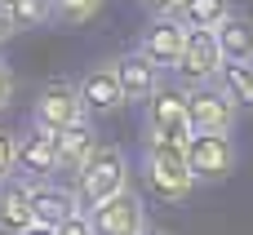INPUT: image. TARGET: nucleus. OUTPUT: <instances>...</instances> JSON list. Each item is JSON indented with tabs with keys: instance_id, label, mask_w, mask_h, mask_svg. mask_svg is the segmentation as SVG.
Instances as JSON below:
<instances>
[{
	"instance_id": "obj_1",
	"label": "nucleus",
	"mask_w": 253,
	"mask_h": 235,
	"mask_svg": "<svg viewBox=\"0 0 253 235\" xmlns=\"http://www.w3.org/2000/svg\"><path fill=\"white\" fill-rule=\"evenodd\" d=\"M142 178H147V191L165 204H182L191 191H196V178L187 169V156L182 147H165V142H147L142 147Z\"/></svg>"
},
{
	"instance_id": "obj_2",
	"label": "nucleus",
	"mask_w": 253,
	"mask_h": 235,
	"mask_svg": "<svg viewBox=\"0 0 253 235\" xmlns=\"http://www.w3.org/2000/svg\"><path fill=\"white\" fill-rule=\"evenodd\" d=\"M129 187V156L120 147H98L93 160L76 173V200L80 209H93L102 200H111L116 191Z\"/></svg>"
},
{
	"instance_id": "obj_3",
	"label": "nucleus",
	"mask_w": 253,
	"mask_h": 235,
	"mask_svg": "<svg viewBox=\"0 0 253 235\" xmlns=\"http://www.w3.org/2000/svg\"><path fill=\"white\" fill-rule=\"evenodd\" d=\"M147 142H165V147H187V142H191L187 93L160 84V89L147 98Z\"/></svg>"
},
{
	"instance_id": "obj_4",
	"label": "nucleus",
	"mask_w": 253,
	"mask_h": 235,
	"mask_svg": "<svg viewBox=\"0 0 253 235\" xmlns=\"http://www.w3.org/2000/svg\"><path fill=\"white\" fill-rule=\"evenodd\" d=\"M182 156H187V169H191L196 187L200 182H227L236 173V160H240L231 133H191Z\"/></svg>"
},
{
	"instance_id": "obj_5",
	"label": "nucleus",
	"mask_w": 253,
	"mask_h": 235,
	"mask_svg": "<svg viewBox=\"0 0 253 235\" xmlns=\"http://www.w3.org/2000/svg\"><path fill=\"white\" fill-rule=\"evenodd\" d=\"M84 218H89L93 235H142L147 231V204H142V196L129 191V187L116 191L111 200L84 209Z\"/></svg>"
},
{
	"instance_id": "obj_6",
	"label": "nucleus",
	"mask_w": 253,
	"mask_h": 235,
	"mask_svg": "<svg viewBox=\"0 0 253 235\" xmlns=\"http://www.w3.org/2000/svg\"><path fill=\"white\" fill-rule=\"evenodd\" d=\"M182 89H200V84H213L218 71H222V49H218V36L213 31H187L182 40V53L173 62Z\"/></svg>"
},
{
	"instance_id": "obj_7",
	"label": "nucleus",
	"mask_w": 253,
	"mask_h": 235,
	"mask_svg": "<svg viewBox=\"0 0 253 235\" xmlns=\"http://www.w3.org/2000/svg\"><path fill=\"white\" fill-rule=\"evenodd\" d=\"M187 120H191V133H231L236 120H240V107L218 89V84H200V89H187Z\"/></svg>"
},
{
	"instance_id": "obj_8",
	"label": "nucleus",
	"mask_w": 253,
	"mask_h": 235,
	"mask_svg": "<svg viewBox=\"0 0 253 235\" xmlns=\"http://www.w3.org/2000/svg\"><path fill=\"white\" fill-rule=\"evenodd\" d=\"M80 116H84V107H80V98H76V84H71V80H49V84L40 89L36 107H31V124H36V129H44V133H58V129L76 124Z\"/></svg>"
},
{
	"instance_id": "obj_9",
	"label": "nucleus",
	"mask_w": 253,
	"mask_h": 235,
	"mask_svg": "<svg viewBox=\"0 0 253 235\" xmlns=\"http://www.w3.org/2000/svg\"><path fill=\"white\" fill-rule=\"evenodd\" d=\"M13 173L31 178V182H44L58 173V147H53V133L44 129H22L18 133V156H13Z\"/></svg>"
},
{
	"instance_id": "obj_10",
	"label": "nucleus",
	"mask_w": 253,
	"mask_h": 235,
	"mask_svg": "<svg viewBox=\"0 0 253 235\" xmlns=\"http://www.w3.org/2000/svg\"><path fill=\"white\" fill-rule=\"evenodd\" d=\"M182 40H187V27L178 18H151L138 36V53L147 62H156L160 71H173V62L182 53Z\"/></svg>"
},
{
	"instance_id": "obj_11",
	"label": "nucleus",
	"mask_w": 253,
	"mask_h": 235,
	"mask_svg": "<svg viewBox=\"0 0 253 235\" xmlns=\"http://www.w3.org/2000/svg\"><path fill=\"white\" fill-rule=\"evenodd\" d=\"M76 98L84 107V116H116L125 107V93H120V76L116 67H93L76 80Z\"/></svg>"
},
{
	"instance_id": "obj_12",
	"label": "nucleus",
	"mask_w": 253,
	"mask_h": 235,
	"mask_svg": "<svg viewBox=\"0 0 253 235\" xmlns=\"http://www.w3.org/2000/svg\"><path fill=\"white\" fill-rule=\"evenodd\" d=\"M71 213H80V200L71 187H58V182H31V227H44L53 231L58 222H67Z\"/></svg>"
},
{
	"instance_id": "obj_13",
	"label": "nucleus",
	"mask_w": 253,
	"mask_h": 235,
	"mask_svg": "<svg viewBox=\"0 0 253 235\" xmlns=\"http://www.w3.org/2000/svg\"><path fill=\"white\" fill-rule=\"evenodd\" d=\"M53 147H58V169L80 173V169L93 160V151H98L102 142H98V129L89 124V116H80L76 124H67V129L53 133Z\"/></svg>"
},
{
	"instance_id": "obj_14",
	"label": "nucleus",
	"mask_w": 253,
	"mask_h": 235,
	"mask_svg": "<svg viewBox=\"0 0 253 235\" xmlns=\"http://www.w3.org/2000/svg\"><path fill=\"white\" fill-rule=\"evenodd\" d=\"M116 76H120V93H125V102H147V98L160 89V67L147 62L138 49L125 53V58L116 62Z\"/></svg>"
},
{
	"instance_id": "obj_15",
	"label": "nucleus",
	"mask_w": 253,
	"mask_h": 235,
	"mask_svg": "<svg viewBox=\"0 0 253 235\" xmlns=\"http://www.w3.org/2000/svg\"><path fill=\"white\" fill-rule=\"evenodd\" d=\"M27 227H31V182L0 178V231L22 235Z\"/></svg>"
},
{
	"instance_id": "obj_16",
	"label": "nucleus",
	"mask_w": 253,
	"mask_h": 235,
	"mask_svg": "<svg viewBox=\"0 0 253 235\" xmlns=\"http://www.w3.org/2000/svg\"><path fill=\"white\" fill-rule=\"evenodd\" d=\"M222 62H253V18L249 13H227L222 27H213Z\"/></svg>"
},
{
	"instance_id": "obj_17",
	"label": "nucleus",
	"mask_w": 253,
	"mask_h": 235,
	"mask_svg": "<svg viewBox=\"0 0 253 235\" xmlns=\"http://www.w3.org/2000/svg\"><path fill=\"white\" fill-rule=\"evenodd\" d=\"M227 13H236L231 0H182L173 18H178L187 31H213V27H222Z\"/></svg>"
},
{
	"instance_id": "obj_18",
	"label": "nucleus",
	"mask_w": 253,
	"mask_h": 235,
	"mask_svg": "<svg viewBox=\"0 0 253 235\" xmlns=\"http://www.w3.org/2000/svg\"><path fill=\"white\" fill-rule=\"evenodd\" d=\"M240 111L253 107V62H222V71H218V80H213Z\"/></svg>"
},
{
	"instance_id": "obj_19",
	"label": "nucleus",
	"mask_w": 253,
	"mask_h": 235,
	"mask_svg": "<svg viewBox=\"0 0 253 235\" xmlns=\"http://www.w3.org/2000/svg\"><path fill=\"white\" fill-rule=\"evenodd\" d=\"M4 13H9L13 31H27V27H44V22L53 18V4H49V0H9Z\"/></svg>"
},
{
	"instance_id": "obj_20",
	"label": "nucleus",
	"mask_w": 253,
	"mask_h": 235,
	"mask_svg": "<svg viewBox=\"0 0 253 235\" xmlns=\"http://www.w3.org/2000/svg\"><path fill=\"white\" fill-rule=\"evenodd\" d=\"M49 4H53V18H58V22H67V27H84V22H93V18L102 13L107 0H49Z\"/></svg>"
},
{
	"instance_id": "obj_21",
	"label": "nucleus",
	"mask_w": 253,
	"mask_h": 235,
	"mask_svg": "<svg viewBox=\"0 0 253 235\" xmlns=\"http://www.w3.org/2000/svg\"><path fill=\"white\" fill-rule=\"evenodd\" d=\"M13 156H18V133L0 129V178H13Z\"/></svg>"
},
{
	"instance_id": "obj_22",
	"label": "nucleus",
	"mask_w": 253,
	"mask_h": 235,
	"mask_svg": "<svg viewBox=\"0 0 253 235\" xmlns=\"http://www.w3.org/2000/svg\"><path fill=\"white\" fill-rule=\"evenodd\" d=\"M53 235H93V227H89V218H84V209H80V213H71L67 222H58Z\"/></svg>"
},
{
	"instance_id": "obj_23",
	"label": "nucleus",
	"mask_w": 253,
	"mask_h": 235,
	"mask_svg": "<svg viewBox=\"0 0 253 235\" xmlns=\"http://www.w3.org/2000/svg\"><path fill=\"white\" fill-rule=\"evenodd\" d=\"M138 4H142V9H147L151 18H173L182 0H138Z\"/></svg>"
},
{
	"instance_id": "obj_24",
	"label": "nucleus",
	"mask_w": 253,
	"mask_h": 235,
	"mask_svg": "<svg viewBox=\"0 0 253 235\" xmlns=\"http://www.w3.org/2000/svg\"><path fill=\"white\" fill-rule=\"evenodd\" d=\"M13 102V76H9V67L0 62V111Z\"/></svg>"
},
{
	"instance_id": "obj_25",
	"label": "nucleus",
	"mask_w": 253,
	"mask_h": 235,
	"mask_svg": "<svg viewBox=\"0 0 253 235\" xmlns=\"http://www.w3.org/2000/svg\"><path fill=\"white\" fill-rule=\"evenodd\" d=\"M9 36H13V22H9V13H4V9H0V44H4V40H9Z\"/></svg>"
},
{
	"instance_id": "obj_26",
	"label": "nucleus",
	"mask_w": 253,
	"mask_h": 235,
	"mask_svg": "<svg viewBox=\"0 0 253 235\" xmlns=\"http://www.w3.org/2000/svg\"><path fill=\"white\" fill-rule=\"evenodd\" d=\"M22 235H53V231H44V227H27Z\"/></svg>"
},
{
	"instance_id": "obj_27",
	"label": "nucleus",
	"mask_w": 253,
	"mask_h": 235,
	"mask_svg": "<svg viewBox=\"0 0 253 235\" xmlns=\"http://www.w3.org/2000/svg\"><path fill=\"white\" fill-rule=\"evenodd\" d=\"M142 235H173V231H165V227H147Z\"/></svg>"
},
{
	"instance_id": "obj_28",
	"label": "nucleus",
	"mask_w": 253,
	"mask_h": 235,
	"mask_svg": "<svg viewBox=\"0 0 253 235\" xmlns=\"http://www.w3.org/2000/svg\"><path fill=\"white\" fill-rule=\"evenodd\" d=\"M4 4H9V0H0V9H4Z\"/></svg>"
}]
</instances>
